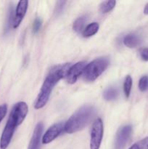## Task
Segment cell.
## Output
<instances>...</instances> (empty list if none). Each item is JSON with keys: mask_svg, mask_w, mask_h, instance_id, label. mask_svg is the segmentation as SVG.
I'll list each match as a JSON object with an SVG mask.
<instances>
[{"mask_svg": "<svg viewBox=\"0 0 148 149\" xmlns=\"http://www.w3.org/2000/svg\"><path fill=\"white\" fill-rule=\"evenodd\" d=\"M71 63H65L56 65L50 70L41 86L40 92L34 103L36 109H41L46 105L50 97L51 93L55 86L62 78L66 77Z\"/></svg>", "mask_w": 148, "mask_h": 149, "instance_id": "cell-1", "label": "cell"}, {"mask_svg": "<svg viewBox=\"0 0 148 149\" xmlns=\"http://www.w3.org/2000/svg\"><path fill=\"white\" fill-rule=\"evenodd\" d=\"M28 112V107L25 102H18L13 106L0 138V149L7 148L16 128L23 123L27 116Z\"/></svg>", "mask_w": 148, "mask_h": 149, "instance_id": "cell-2", "label": "cell"}, {"mask_svg": "<svg viewBox=\"0 0 148 149\" xmlns=\"http://www.w3.org/2000/svg\"><path fill=\"white\" fill-rule=\"evenodd\" d=\"M95 113L96 109L94 106H82L65 122L64 130L68 134H73L82 130L89 123Z\"/></svg>", "mask_w": 148, "mask_h": 149, "instance_id": "cell-3", "label": "cell"}, {"mask_svg": "<svg viewBox=\"0 0 148 149\" xmlns=\"http://www.w3.org/2000/svg\"><path fill=\"white\" fill-rule=\"evenodd\" d=\"M110 64V60L106 57L96 58L87 64L83 73V77L87 81H93L97 79L106 70Z\"/></svg>", "mask_w": 148, "mask_h": 149, "instance_id": "cell-4", "label": "cell"}, {"mask_svg": "<svg viewBox=\"0 0 148 149\" xmlns=\"http://www.w3.org/2000/svg\"><path fill=\"white\" fill-rule=\"evenodd\" d=\"M104 133L103 122L100 118L96 119L92 125L90 136V149H100Z\"/></svg>", "mask_w": 148, "mask_h": 149, "instance_id": "cell-5", "label": "cell"}, {"mask_svg": "<svg viewBox=\"0 0 148 149\" xmlns=\"http://www.w3.org/2000/svg\"><path fill=\"white\" fill-rule=\"evenodd\" d=\"M64 128H65V123L64 122H58V123H56L51 126L42 136V143L48 144L52 142L63 132Z\"/></svg>", "mask_w": 148, "mask_h": 149, "instance_id": "cell-6", "label": "cell"}, {"mask_svg": "<svg viewBox=\"0 0 148 149\" xmlns=\"http://www.w3.org/2000/svg\"><path fill=\"white\" fill-rule=\"evenodd\" d=\"M132 132V127L130 125H125L122 127L116 134L115 149H123L129 141Z\"/></svg>", "mask_w": 148, "mask_h": 149, "instance_id": "cell-7", "label": "cell"}, {"mask_svg": "<svg viewBox=\"0 0 148 149\" xmlns=\"http://www.w3.org/2000/svg\"><path fill=\"white\" fill-rule=\"evenodd\" d=\"M86 66V63L84 61L78 62L74 65H71L66 75L67 81L68 84H73L76 82L78 77L82 75L84 73Z\"/></svg>", "mask_w": 148, "mask_h": 149, "instance_id": "cell-8", "label": "cell"}, {"mask_svg": "<svg viewBox=\"0 0 148 149\" xmlns=\"http://www.w3.org/2000/svg\"><path fill=\"white\" fill-rule=\"evenodd\" d=\"M28 7V1L27 0H22L17 3L14 13V18H13L12 23L13 29H17L20 25L26 15Z\"/></svg>", "mask_w": 148, "mask_h": 149, "instance_id": "cell-9", "label": "cell"}, {"mask_svg": "<svg viewBox=\"0 0 148 149\" xmlns=\"http://www.w3.org/2000/svg\"><path fill=\"white\" fill-rule=\"evenodd\" d=\"M44 130V125L42 122H39L35 127L34 131L32 135L30 143L28 149H40V143L41 141Z\"/></svg>", "mask_w": 148, "mask_h": 149, "instance_id": "cell-10", "label": "cell"}, {"mask_svg": "<svg viewBox=\"0 0 148 149\" xmlns=\"http://www.w3.org/2000/svg\"><path fill=\"white\" fill-rule=\"evenodd\" d=\"M123 44L129 48H135L140 44L141 40L138 36L133 33L127 34L123 38Z\"/></svg>", "mask_w": 148, "mask_h": 149, "instance_id": "cell-11", "label": "cell"}, {"mask_svg": "<svg viewBox=\"0 0 148 149\" xmlns=\"http://www.w3.org/2000/svg\"><path fill=\"white\" fill-rule=\"evenodd\" d=\"M100 29V25L97 22H93L90 24L87 25L85 29L82 31V36L85 38L90 37L94 36L97 33Z\"/></svg>", "mask_w": 148, "mask_h": 149, "instance_id": "cell-12", "label": "cell"}, {"mask_svg": "<svg viewBox=\"0 0 148 149\" xmlns=\"http://www.w3.org/2000/svg\"><path fill=\"white\" fill-rule=\"evenodd\" d=\"M118 96V90L116 87H110L104 90L103 93V97L107 101H112L115 100Z\"/></svg>", "mask_w": 148, "mask_h": 149, "instance_id": "cell-13", "label": "cell"}, {"mask_svg": "<svg viewBox=\"0 0 148 149\" xmlns=\"http://www.w3.org/2000/svg\"><path fill=\"white\" fill-rule=\"evenodd\" d=\"M116 1H104L100 4V11L102 14H106L109 12L112 11L115 7Z\"/></svg>", "mask_w": 148, "mask_h": 149, "instance_id": "cell-14", "label": "cell"}, {"mask_svg": "<svg viewBox=\"0 0 148 149\" xmlns=\"http://www.w3.org/2000/svg\"><path fill=\"white\" fill-rule=\"evenodd\" d=\"M132 83H133V80H132L131 77L130 75L126 76V78H125L124 82H123V92H124V95L126 98H129V96H130Z\"/></svg>", "mask_w": 148, "mask_h": 149, "instance_id": "cell-15", "label": "cell"}, {"mask_svg": "<svg viewBox=\"0 0 148 149\" xmlns=\"http://www.w3.org/2000/svg\"><path fill=\"white\" fill-rule=\"evenodd\" d=\"M86 21V16H81V17L77 18L73 23L74 31L78 32V33L84 31V27Z\"/></svg>", "mask_w": 148, "mask_h": 149, "instance_id": "cell-16", "label": "cell"}, {"mask_svg": "<svg viewBox=\"0 0 148 149\" xmlns=\"http://www.w3.org/2000/svg\"><path fill=\"white\" fill-rule=\"evenodd\" d=\"M139 89L141 92H145L148 90V76H143L139 81Z\"/></svg>", "mask_w": 148, "mask_h": 149, "instance_id": "cell-17", "label": "cell"}, {"mask_svg": "<svg viewBox=\"0 0 148 149\" xmlns=\"http://www.w3.org/2000/svg\"><path fill=\"white\" fill-rule=\"evenodd\" d=\"M42 26V20L40 17H36L33 23V33H37Z\"/></svg>", "mask_w": 148, "mask_h": 149, "instance_id": "cell-18", "label": "cell"}, {"mask_svg": "<svg viewBox=\"0 0 148 149\" xmlns=\"http://www.w3.org/2000/svg\"><path fill=\"white\" fill-rule=\"evenodd\" d=\"M7 112V104L4 103V104H1L0 106V123H1V121L3 120V119L4 118V116H6Z\"/></svg>", "mask_w": 148, "mask_h": 149, "instance_id": "cell-19", "label": "cell"}, {"mask_svg": "<svg viewBox=\"0 0 148 149\" xmlns=\"http://www.w3.org/2000/svg\"><path fill=\"white\" fill-rule=\"evenodd\" d=\"M139 149H148V137L143 138L137 143Z\"/></svg>", "mask_w": 148, "mask_h": 149, "instance_id": "cell-20", "label": "cell"}, {"mask_svg": "<svg viewBox=\"0 0 148 149\" xmlns=\"http://www.w3.org/2000/svg\"><path fill=\"white\" fill-rule=\"evenodd\" d=\"M140 57L142 61H148V48H143L140 50Z\"/></svg>", "mask_w": 148, "mask_h": 149, "instance_id": "cell-21", "label": "cell"}, {"mask_svg": "<svg viewBox=\"0 0 148 149\" xmlns=\"http://www.w3.org/2000/svg\"><path fill=\"white\" fill-rule=\"evenodd\" d=\"M144 13L145 15H148V3L145 5V9H144Z\"/></svg>", "mask_w": 148, "mask_h": 149, "instance_id": "cell-22", "label": "cell"}, {"mask_svg": "<svg viewBox=\"0 0 148 149\" xmlns=\"http://www.w3.org/2000/svg\"><path fill=\"white\" fill-rule=\"evenodd\" d=\"M129 149H139V146H138L137 143H135L133 144V145H132L129 148Z\"/></svg>", "mask_w": 148, "mask_h": 149, "instance_id": "cell-23", "label": "cell"}]
</instances>
